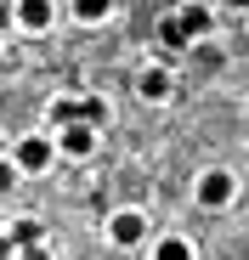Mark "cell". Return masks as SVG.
Wrapping results in <instances>:
<instances>
[{"mask_svg":"<svg viewBox=\"0 0 249 260\" xmlns=\"http://www.w3.org/2000/svg\"><path fill=\"white\" fill-rule=\"evenodd\" d=\"M238 192H243V181L232 176L227 164H210V170H198V181H193V204H198L204 215H227V209L238 204Z\"/></svg>","mask_w":249,"mask_h":260,"instance_id":"cell-1","label":"cell"},{"mask_svg":"<svg viewBox=\"0 0 249 260\" xmlns=\"http://www.w3.org/2000/svg\"><path fill=\"white\" fill-rule=\"evenodd\" d=\"M57 136V158H68V164H85V158H97V147H102V130L91 124V119H68L63 130H51Z\"/></svg>","mask_w":249,"mask_h":260,"instance_id":"cell-2","label":"cell"},{"mask_svg":"<svg viewBox=\"0 0 249 260\" xmlns=\"http://www.w3.org/2000/svg\"><path fill=\"white\" fill-rule=\"evenodd\" d=\"M12 158H17L23 176H46V170L57 164V136L51 130H28V136L12 142Z\"/></svg>","mask_w":249,"mask_h":260,"instance_id":"cell-3","label":"cell"},{"mask_svg":"<svg viewBox=\"0 0 249 260\" xmlns=\"http://www.w3.org/2000/svg\"><path fill=\"white\" fill-rule=\"evenodd\" d=\"M102 238H108L113 249H142V243L153 238V226H147L142 209H113L108 221H102Z\"/></svg>","mask_w":249,"mask_h":260,"instance_id":"cell-4","label":"cell"},{"mask_svg":"<svg viewBox=\"0 0 249 260\" xmlns=\"http://www.w3.org/2000/svg\"><path fill=\"white\" fill-rule=\"evenodd\" d=\"M12 28H23V34H51V28H57V0H12Z\"/></svg>","mask_w":249,"mask_h":260,"instance_id":"cell-5","label":"cell"},{"mask_svg":"<svg viewBox=\"0 0 249 260\" xmlns=\"http://www.w3.org/2000/svg\"><path fill=\"white\" fill-rule=\"evenodd\" d=\"M136 96H142L147 108H164V102H176V74L164 68V62H147V68L136 74Z\"/></svg>","mask_w":249,"mask_h":260,"instance_id":"cell-6","label":"cell"},{"mask_svg":"<svg viewBox=\"0 0 249 260\" xmlns=\"http://www.w3.org/2000/svg\"><path fill=\"white\" fill-rule=\"evenodd\" d=\"M176 23L187 28L193 46H204V40L215 34V6H210V0H181V6H176Z\"/></svg>","mask_w":249,"mask_h":260,"instance_id":"cell-7","label":"cell"},{"mask_svg":"<svg viewBox=\"0 0 249 260\" xmlns=\"http://www.w3.org/2000/svg\"><path fill=\"white\" fill-rule=\"evenodd\" d=\"M113 6H119V0H68V17L85 23V28H97V23L113 17Z\"/></svg>","mask_w":249,"mask_h":260,"instance_id":"cell-8","label":"cell"},{"mask_svg":"<svg viewBox=\"0 0 249 260\" xmlns=\"http://www.w3.org/2000/svg\"><path fill=\"white\" fill-rule=\"evenodd\" d=\"M153 260H198V249L181 232H164V238H153Z\"/></svg>","mask_w":249,"mask_h":260,"instance_id":"cell-9","label":"cell"},{"mask_svg":"<svg viewBox=\"0 0 249 260\" xmlns=\"http://www.w3.org/2000/svg\"><path fill=\"white\" fill-rule=\"evenodd\" d=\"M159 46H164V51H193V40H187V28L176 23V12L159 17Z\"/></svg>","mask_w":249,"mask_h":260,"instance_id":"cell-10","label":"cell"},{"mask_svg":"<svg viewBox=\"0 0 249 260\" xmlns=\"http://www.w3.org/2000/svg\"><path fill=\"white\" fill-rule=\"evenodd\" d=\"M40 238H46V221H34V215H23V221H12V226H6V243H12V249L40 243Z\"/></svg>","mask_w":249,"mask_h":260,"instance_id":"cell-11","label":"cell"},{"mask_svg":"<svg viewBox=\"0 0 249 260\" xmlns=\"http://www.w3.org/2000/svg\"><path fill=\"white\" fill-rule=\"evenodd\" d=\"M68 119H79V96H51V108H46V124H51V130H63Z\"/></svg>","mask_w":249,"mask_h":260,"instance_id":"cell-12","label":"cell"},{"mask_svg":"<svg viewBox=\"0 0 249 260\" xmlns=\"http://www.w3.org/2000/svg\"><path fill=\"white\" fill-rule=\"evenodd\" d=\"M79 119H91L97 130H108V119H113V108H108V96H79Z\"/></svg>","mask_w":249,"mask_h":260,"instance_id":"cell-13","label":"cell"},{"mask_svg":"<svg viewBox=\"0 0 249 260\" xmlns=\"http://www.w3.org/2000/svg\"><path fill=\"white\" fill-rule=\"evenodd\" d=\"M28 176H23V170H17V158H12V147L6 153H0V198H6V192H17Z\"/></svg>","mask_w":249,"mask_h":260,"instance_id":"cell-14","label":"cell"},{"mask_svg":"<svg viewBox=\"0 0 249 260\" xmlns=\"http://www.w3.org/2000/svg\"><path fill=\"white\" fill-rule=\"evenodd\" d=\"M12 260H51V249H46V238H40V243H23V249H12Z\"/></svg>","mask_w":249,"mask_h":260,"instance_id":"cell-15","label":"cell"},{"mask_svg":"<svg viewBox=\"0 0 249 260\" xmlns=\"http://www.w3.org/2000/svg\"><path fill=\"white\" fill-rule=\"evenodd\" d=\"M0 28H12V0H0Z\"/></svg>","mask_w":249,"mask_h":260,"instance_id":"cell-16","label":"cell"},{"mask_svg":"<svg viewBox=\"0 0 249 260\" xmlns=\"http://www.w3.org/2000/svg\"><path fill=\"white\" fill-rule=\"evenodd\" d=\"M221 6H227V12H249V0H221Z\"/></svg>","mask_w":249,"mask_h":260,"instance_id":"cell-17","label":"cell"},{"mask_svg":"<svg viewBox=\"0 0 249 260\" xmlns=\"http://www.w3.org/2000/svg\"><path fill=\"white\" fill-rule=\"evenodd\" d=\"M6 147H12V142H6V130H0V153H6Z\"/></svg>","mask_w":249,"mask_h":260,"instance_id":"cell-18","label":"cell"}]
</instances>
